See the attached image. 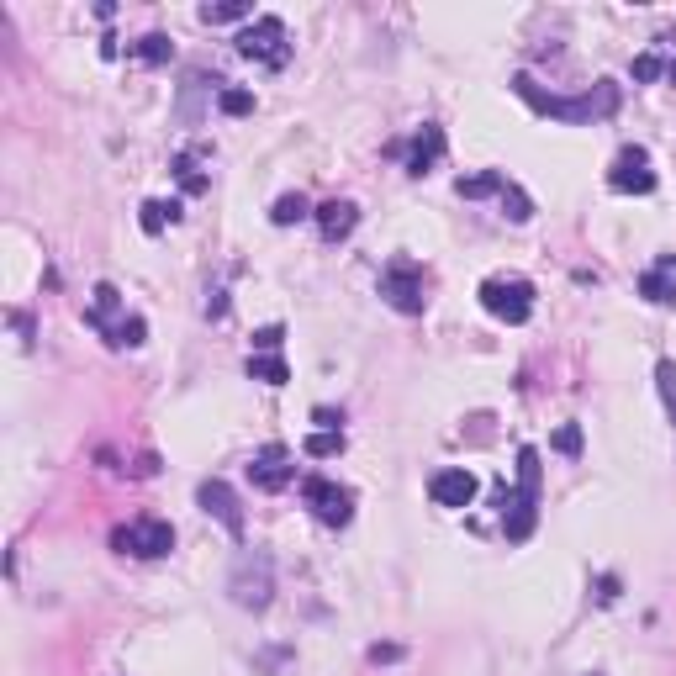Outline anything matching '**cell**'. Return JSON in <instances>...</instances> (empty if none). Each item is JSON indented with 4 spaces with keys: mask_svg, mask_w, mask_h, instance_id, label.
<instances>
[{
    "mask_svg": "<svg viewBox=\"0 0 676 676\" xmlns=\"http://www.w3.org/2000/svg\"><path fill=\"white\" fill-rule=\"evenodd\" d=\"M302 217H317L312 206H307V196H280V201L270 206V222H275V228H291V222H302Z\"/></svg>",
    "mask_w": 676,
    "mask_h": 676,
    "instance_id": "obj_19",
    "label": "cell"
},
{
    "mask_svg": "<svg viewBox=\"0 0 676 676\" xmlns=\"http://www.w3.org/2000/svg\"><path fill=\"white\" fill-rule=\"evenodd\" d=\"M312 418H317V428H338V423H344V418H338V412H328V407H317Z\"/></svg>",
    "mask_w": 676,
    "mask_h": 676,
    "instance_id": "obj_36",
    "label": "cell"
},
{
    "mask_svg": "<svg viewBox=\"0 0 676 676\" xmlns=\"http://www.w3.org/2000/svg\"><path fill=\"white\" fill-rule=\"evenodd\" d=\"M249 481L259 486V492H286V486L296 481L291 449H286V444H265V449L249 460Z\"/></svg>",
    "mask_w": 676,
    "mask_h": 676,
    "instance_id": "obj_10",
    "label": "cell"
},
{
    "mask_svg": "<svg viewBox=\"0 0 676 676\" xmlns=\"http://www.w3.org/2000/svg\"><path fill=\"white\" fill-rule=\"evenodd\" d=\"M608 185L618 196H650L655 191V169H650V154L645 148H624L608 169Z\"/></svg>",
    "mask_w": 676,
    "mask_h": 676,
    "instance_id": "obj_9",
    "label": "cell"
},
{
    "mask_svg": "<svg viewBox=\"0 0 676 676\" xmlns=\"http://www.w3.org/2000/svg\"><path fill=\"white\" fill-rule=\"evenodd\" d=\"M143 317H122V323L117 328H111V344H117V349H138L143 344Z\"/></svg>",
    "mask_w": 676,
    "mask_h": 676,
    "instance_id": "obj_26",
    "label": "cell"
},
{
    "mask_svg": "<svg viewBox=\"0 0 676 676\" xmlns=\"http://www.w3.org/2000/svg\"><path fill=\"white\" fill-rule=\"evenodd\" d=\"M381 296H386V307H397L402 317H418L423 312V270L412 265V259H397L386 275H381Z\"/></svg>",
    "mask_w": 676,
    "mask_h": 676,
    "instance_id": "obj_8",
    "label": "cell"
},
{
    "mask_svg": "<svg viewBox=\"0 0 676 676\" xmlns=\"http://www.w3.org/2000/svg\"><path fill=\"white\" fill-rule=\"evenodd\" d=\"M228 592H233L238 608L265 613L270 597H275V560L265 550H238L233 571H228Z\"/></svg>",
    "mask_w": 676,
    "mask_h": 676,
    "instance_id": "obj_3",
    "label": "cell"
},
{
    "mask_svg": "<svg viewBox=\"0 0 676 676\" xmlns=\"http://www.w3.org/2000/svg\"><path fill=\"white\" fill-rule=\"evenodd\" d=\"M481 307L497 317V323H507V328H518V323H529L534 317V286L529 280H486L481 286Z\"/></svg>",
    "mask_w": 676,
    "mask_h": 676,
    "instance_id": "obj_5",
    "label": "cell"
},
{
    "mask_svg": "<svg viewBox=\"0 0 676 676\" xmlns=\"http://www.w3.org/2000/svg\"><path fill=\"white\" fill-rule=\"evenodd\" d=\"M354 222H360V206H354V201H323V206H317V228H323L328 243L349 238Z\"/></svg>",
    "mask_w": 676,
    "mask_h": 676,
    "instance_id": "obj_14",
    "label": "cell"
},
{
    "mask_svg": "<svg viewBox=\"0 0 676 676\" xmlns=\"http://www.w3.org/2000/svg\"><path fill=\"white\" fill-rule=\"evenodd\" d=\"M280 338H286V328L270 323V328H259V333H254V349H259V354H275V349H280Z\"/></svg>",
    "mask_w": 676,
    "mask_h": 676,
    "instance_id": "obj_30",
    "label": "cell"
},
{
    "mask_svg": "<svg viewBox=\"0 0 676 676\" xmlns=\"http://www.w3.org/2000/svg\"><path fill=\"white\" fill-rule=\"evenodd\" d=\"M180 217V201H143V233H164V222Z\"/></svg>",
    "mask_w": 676,
    "mask_h": 676,
    "instance_id": "obj_24",
    "label": "cell"
},
{
    "mask_svg": "<svg viewBox=\"0 0 676 676\" xmlns=\"http://www.w3.org/2000/svg\"><path fill=\"white\" fill-rule=\"evenodd\" d=\"M597 603H618V576H603V581H597Z\"/></svg>",
    "mask_w": 676,
    "mask_h": 676,
    "instance_id": "obj_33",
    "label": "cell"
},
{
    "mask_svg": "<svg viewBox=\"0 0 676 676\" xmlns=\"http://www.w3.org/2000/svg\"><path fill=\"white\" fill-rule=\"evenodd\" d=\"M534 497H539V449L523 444L518 449V492L502 497V534L513 539V544H523V539L534 534V523H539Z\"/></svg>",
    "mask_w": 676,
    "mask_h": 676,
    "instance_id": "obj_2",
    "label": "cell"
},
{
    "mask_svg": "<svg viewBox=\"0 0 676 676\" xmlns=\"http://www.w3.org/2000/svg\"><path fill=\"white\" fill-rule=\"evenodd\" d=\"M676 259H661L655 270H645L640 275V296L645 302H655V307H676Z\"/></svg>",
    "mask_w": 676,
    "mask_h": 676,
    "instance_id": "obj_15",
    "label": "cell"
},
{
    "mask_svg": "<svg viewBox=\"0 0 676 676\" xmlns=\"http://www.w3.org/2000/svg\"><path fill=\"white\" fill-rule=\"evenodd\" d=\"M302 497L312 507V518L328 523V529H344V523L354 518V492H349V486H338V481H328V476H307Z\"/></svg>",
    "mask_w": 676,
    "mask_h": 676,
    "instance_id": "obj_6",
    "label": "cell"
},
{
    "mask_svg": "<svg viewBox=\"0 0 676 676\" xmlns=\"http://www.w3.org/2000/svg\"><path fill=\"white\" fill-rule=\"evenodd\" d=\"M238 53H243V59L270 64V69H286L291 64V32H286V22H280V16H254V22L238 32Z\"/></svg>",
    "mask_w": 676,
    "mask_h": 676,
    "instance_id": "obj_4",
    "label": "cell"
},
{
    "mask_svg": "<svg viewBox=\"0 0 676 676\" xmlns=\"http://www.w3.org/2000/svg\"><path fill=\"white\" fill-rule=\"evenodd\" d=\"M397 655H402V645H375V650H370V661L381 666V661H397Z\"/></svg>",
    "mask_w": 676,
    "mask_h": 676,
    "instance_id": "obj_34",
    "label": "cell"
},
{
    "mask_svg": "<svg viewBox=\"0 0 676 676\" xmlns=\"http://www.w3.org/2000/svg\"><path fill=\"white\" fill-rule=\"evenodd\" d=\"M196 502H201V513H212L228 534H243V507H238V497H233V486L222 481V476H212V481H201V492H196Z\"/></svg>",
    "mask_w": 676,
    "mask_h": 676,
    "instance_id": "obj_11",
    "label": "cell"
},
{
    "mask_svg": "<svg viewBox=\"0 0 676 676\" xmlns=\"http://www.w3.org/2000/svg\"><path fill=\"white\" fill-rule=\"evenodd\" d=\"M655 386H661V402H666L671 428H676V360H661V365H655Z\"/></svg>",
    "mask_w": 676,
    "mask_h": 676,
    "instance_id": "obj_25",
    "label": "cell"
},
{
    "mask_svg": "<svg viewBox=\"0 0 676 676\" xmlns=\"http://www.w3.org/2000/svg\"><path fill=\"white\" fill-rule=\"evenodd\" d=\"M217 106H222V117H249V111H254V90L222 85V90H217Z\"/></svg>",
    "mask_w": 676,
    "mask_h": 676,
    "instance_id": "obj_21",
    "label": "cell"
},
{
    "mask_svg": "<svg viewBox=\"0 0 676 676\" xmlns=\"http://www.w3.org/2000/svg\"><path fill=\"white\" fill-rule=\"evenodd\" d=\"M249 375H254V381H265V386H286V381H291V370H286V360H280V354H254V360H249Z\"/></svg>",
    "mask_w": 676,
    "mask_h": 676,
    "instance_id": "obj_18",
    "label": "cell"
},
{
    "mask_svg": "<svg viewBox=\"0 0 676 676\" xmlns=\"http://www.w3.org/2000/svg\"><path fill=\"white\" fill-rule=\"evenodd\" d=\"M117 307H122V291L111 286V280H101V286H96V307H90V328H106V317Z\"/></svg>",
    "mask_w": 676,
    "mask_h": 676,
    "instance_id": "obj_23",
    "label": "cell"
},
{
    "mask_svg": "<svg viewBox=\"0 0 676 676\" xmlns=\"http://www.w3.org/2000/svg\"><path fill=\"white\" fill-rule=\"evenodd\" d=\"M111 544H117L122 555H138V560H159L175 550V529H169L164 518H138V523H127V529L111 534Z\"/></svg>",
    "mask_w": 676,
    "mask_h": 676,
    "instance_id": "obj_7",
    "label": "cell"
},
{
    "mask_svg": "<svg viewBox=\"0 0 676 676\" xmlns=\"http://www.w3.org/2000/svg\"><path fill=\"white\" fill-rule=\"evenodd\" d=\"M476 476L465 471V465H449V471H439L434 481H428V497H434L439 507H471L476 502Z\"/></svg>",
    "mask_w": 676,
    "mask_h": 676,
    "instance_id": "obj_12",
    "label": "cell"
},
{
    "mask_svg": "<svg viewBox=\"0 0 676 676\" xmlns=\"http://www.w3.org/2000/svg\"><path fill=\"white\" fill-rule=\"evenodd\" d=\"M169 53H175V48H169V37H164V32H148V37H138V59H143V64H164Z\"/></svg>",
    "mask_w": 676,
    "mask_h": 676,
    "instance_id": "obj_27",
    "label": "cell"
},
{
    "mask_svg": "<svg viewBox=\"0 0 676 676\" xmlns=\"http://www.w3.org/2000/svg\"><path fill=\"white\" fill-rule=\"evenodd\" d=\"M655 74H666V64L655 59V53H640V59H634V80H655Z\"/></svg>",
    "mask_w": 676,
    "mask_h": 676,
    "instance_id": "obj_31",
    "label": "cell"
},
{
    "mask_svg": "<svg viewBox=\"0 0 676 676\" xmlns=\"http://www.w3.org/2000/svg\"><path fill=\"white\" fill-rule=\"evenodd\" d=\"M243 16H254V6H249V0H222V6H201V22H206V27L243 22Z\"/></svg>",
    "mask_w": 676,
    "mask_h": 676,
    "instance_id": "obj_20",
    "label": "cell"
},
{
    "mask_svg": "<svg viewBox=\"0 0 676 676\" xmlns=\"http://www.w3.org/2000/svg\"><path fill=\"white\" fill-rule=\"evenodd\" d=\"M502 217H507V222H529V217H534V201L523 196V185H513V180L502 185Z\"/></svg>",
    "mask_w": 676,
    "mask_h": 676,
    "instance_id": "obj_22",
    "label": "cell"
},
{
    "mask_svg": "<svg viewBox=\"0 0 676 676\" xmlns=\"http://www.w3.org/2000/svg\"><path fill=\"white\" fill-rule=\"evenodd\" d=\"M550 444L560 449V455H581V428H576V423H560Z\"/></svg>",
    "mask_w": 676,
    "mask_h": 676,
    "instance_id": "obj_29",
    "label": "cell"
},
{
    "mask_svg": "<svg viewBox=\"0 0 676 676\" xmlns=\"http://www.w3.org/2000/svg\"><path fill=\"white\" fill-rule=\"evenodd\" d=\"M175 169H180V185H185V191H206V175L196 169V159H191V154H180V159H175Z\"/></svg>",
    "mask_w": 676,
    "mask_h": 676,
    "instance_id": "obj_28",
    "label": "cell"
},
{
    "mask_svg": "<svg viewBox=\"0 0 676 676\" xmlns=\"http://www.w3.org/2000/svg\"><path fill=\"white\" fill-rule=\"evenodd\" d=\"M502 175H497V169H486V175H460L455 180V191L465 196V201H481V196H502Z\"/></svg>",
    "mask_w": 676,
    "mask_h": 676,
    "instance_id": "obj_16",
    "label": "cell"
},
{
    "mask_svg": "<svg viewBox=\"0 0 676 676\" xmlns=\"http://www.w3.org/2000/svg\"><path fill=\"white\" fill-rule=\"evenodd\" d=\"M513 90L539 111V117L571 122V127L597 122V117H613V111H618V85L613 80H597L592 90H581V96H555V90H539L534 85V74H513Z\"/></svg>",
    "mask_w": 676,
    "mask_h": 676,
    "instance_id": "obj_1",
    "label": "cell"
},
{
    "mask_svg": "<svg viewBox=\"0 0 676 676\" xmlns=\"http://www.w3.org/2000/svg\"><path fill=\"white\" fill-rule=\"evenodd\" d=\"M206 317H212V323H222V317H228V291H212V296H206Z\"/></svg>",
    "mask_w": 676,
    "mask_h": 676,
    "instance_id": "obj_32",
    "label": "cell"
},
{
    "mask_svg": "<svg viewBox=\"0 0 676 676\" xmlns=\"http://www.w3.org/2000/svg\"><path fill=\"white\" fill-rule=\"evenodd\" d=\"M307 455L312 460H333V455H344V428H317V434H307Z\"/></svg>",
    "mask_w": 676,
    "mask_h": 676,
    "instance_id": "obj_17",
    "label": "cell"
},
{
    "mask_svg": "<svg viewBox=\"0 0 676 676\" xmlns=\"http://www.w3.org/2000/svg\"><path fill=\"white\" fill-rule=\"evenodd\" d=\"M11 328L22 333V344H32V323H27V312H11Z\"/></svg>",
    "mask_w": 676,
    "mask_h": 676,
    "instance_id": "obj_35",
    "label": "cell"
},
{
    "mask_svg": "<svg viewBox=\"0 0 676 676\" xmlns=\"http://www.w3.org/2000/svg\"><path fill=\"white\" fill-rule=\"evenodd\" d=\"M444 159V127H434L428 122L418 138H412V148H407V169L412 175H428V169H434Z\"/></svg>",
    "mask_w": 676,
    "mask_h": 676,
    "instance_id": "obj_13",
    "label": "cell"
}]
</instances>
